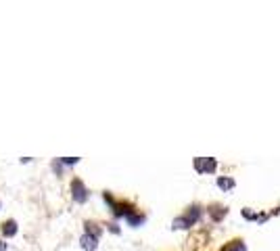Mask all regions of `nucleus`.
I'll list each match as a JSON object with an SVG mask.
<instances>
[{
	"label": "nucleus",
	"instance_id": "1",
	"mask_svg": "<svg viewBox=\"0 0 280 251\" xmlns=\"http://www.w3.org/2000/svg\"><path fill=\"white\" fill-rule=\"evenodd\" d=\"M86 226H88V230H86V234L82 236V247L86 251H94L96 245H99V233L101 230L94 228V224H86Z\"/></svg>",
	"mask_w": 280,
	"mask_h": 251
},
{
	"label": "nucleus",
	"instance_id": "2",
	"mask_svg": "<svg viewBox=\"0 0 280 251\" xmlns=\"http://www.w3.org/2000/svg\"><path fill=\"white\" fill-rule=\"evenodd\" d=\"M197 218H199V207H191V212H186L182 218L174 220V228H188L197 222Z\"/></svg>",
	"mask_w": 280,
	"mask_h": 251
},
{
	"label": "nucleus",
	"instance_id": "3",
	"mask_svg": "<svg viewBox=\"0 0 280 251\" xmlns=\"http://www.w3.org/2000/svg\"><path fill=\"white\" fill-rule=\"evenodd\" d=\"M71 195H73V201H78V203H84L88 199V191L80 178H75L71 182Z\"/></svg>",
	"mask_w": 280,
	"mask_h": 251
},
{
	"label": "nucleus",
	"instance_id": "4",
	"mask_svg": "<svg viewBox=\"0 0 280 251\" xmlns=\"http://www.w3.org/2000/svg\"><path fill=\"white\" fill-rule=\"evenodd\" d=\"M215 159H205V157H199L194 159V170H197L199 174H207V172H213L215 170Z\"/></svg>",
	"mask_w": 280,
	"mask_h": 251
},
{
	"label": "nucleus",
	"instance_id": "5",
	"mask_svg": "<svg viewBox=\"0 0 280 251\" xmlns=\"http://www.w3.org/2000/svg\"><path fill=\"white\" fill-rule=\"evenodd\" d=\"M2 234L4 236H15L17 234V222L15 220H6L2 224Z\"/></svg>",
	"mask_w": 280,
	"mask_h": 251
},
{
	"label": "nucleus",
	"instance_id": "6",
	"mask_svg": "<svg viewBox=\"0 0 280 251\" xmlns=\"http://www.w3.org/2000/svg\"><path fill=\"white\" fill-rule=\"evenodd\" d=\"M224 251H247V247H245V243H241V241H232V243H228V247H224Z\"/></svg>",
	"mask_w": 280,
	"mask_h": 251
},
{
	"label": "nucleus",
	"instance_id": "7",
	"mask_svg": "<svg viewBox=\"0 0 280 251\" xmlns=\"http://www.w3.org/2000/svg\"><path fill=\"white\" fill-rule=\"evenodd\" d=\"M125 220H128V224H132V226H138V224H142V222H144L142 215H136V214H130Z\"/></svg>",
	"mask_w": 280,
	"mask_h": 251
},
{
	"label": "nucleus",
	"instance_id": "8",
	"mask_svg": "<svg viewBox=\"0 0 280 251\" xmlns=\"http://www.w3.org/2000/svg\"><path fill=\"white\" fill-rule=\"evenodd\" d=\"M218 186H220V188H226V191H228V188L234 186V180H232V178H220V180H218Z\"/></svg>",
	"mask_w": 280,
	"mask_h": 251
},
{
	"label": "nucleus",
	"instance_id": "9",
	"mask_svg": "<svg viewBox=\"0 0 280 251\" xmlns=\"http://www.w3.org/2000/svg\"><path fill=\"white\" fill-rule=\"evenodd\" d=\"M61 161H63V163H65V165H75V163H78V161H80V159H78V157H63V159H61Z\"/></svg>",
	"mask_w": 280,
	"mask_h": 251
},
{
	"label": "nucleus",
	"instance_id": "10",
	"mask_svg": "<svg viewBox=\"0 0 280 251\" xmlns=\"http://www.w3.org/2000/svg\"><path fill=\"white\" fill-rule=\"evenodd\" d=\"M6 249H9V247H6V243L0 241V251H6Z\"/></svg>",
	"mask_w": 280,
	"mask_h": 251
}]
</instances>
